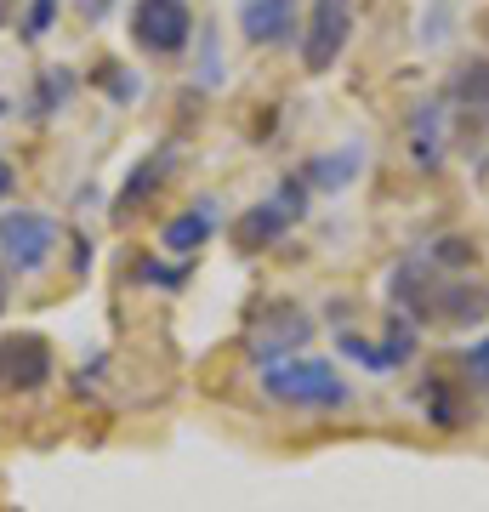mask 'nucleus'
Segmentation results:
<instances>
[{
	"label": "nucleus",
	"mask_w": 489,
	"mask_h": 512,
	"mask_svg": "<svg viewBox=\"0 0 489 512\" xmlns=\"http://www.w3.org/2000/svg\"><path fill=\"white\" fill-rule=\"evenodd\" d=\"M262 376V393L285 410H302V416H330V410H347L353 404V382L330 359H308V353H290L279 365L256 370Z\"/></svg>",
	"instance_id": "obj_1"
},
{
	"label": "nucleus",
	"mask_w": 489,
	"mask_h": 512,
	"mask_svg": "<svg viewBox=\"0 0 489 512\" xmlns=\"http://www.w3.org/2000/svg\"><path fill=\"white\" fill-rule=\"evenodd\" d=\"M313 342V313H302L296 302L285 296H268V302H256L251 308V336H245V353H251L256 370L279 365L290 353H302Z\"/></svg>",
	"instance_id": "obj_2"
},
{
	"label": "nucleus",
	"mask_w": 489,
	"mask_h": 512,
	"mask_svg": "<svg viewBox=\"0 0 489 512\" xmlns=\"http://www.w3.org/2000/svg\"><path fill=\"white\" fill-rule=\"evenodd\" d=\"M194 6L188 0H137L131 6V46L148 57H177L194 40Z\"/></svg>",
	"instance_id": "obj_3"
},
{
	"label": "nucleus",
	"mask_w": 489,
	"mask_h": 512,
	"mask_svg": "<svg viewBox=\"0 0 489 512\" xmlns=\"http://www.w3.org/2000/svg\"><path fill=\"white\" fill-rule=\"evenodd\" d=\"M416 342H421V325H416V319H404L399 308H387V336H381V342L353 336V330L336 336L342 359H353V365L370 370V376H393V370H404L410 359H416Z\"/></svg>",
	"instance_id": "obj_4"
},
{
	"label": "nucleus",
	"mask_w": 489,
	"mask_h": 512,
	"mask_svg": "<svg viewBox=\"0 0 489 512\" xmlns=\"http://www.w3.org/2000/svg\"><path fill=\"white\" fill-rule=\"evenodd\" d=\"M57 251V222L46 211H0V262L12 274H40Z\"/></svg>",
	"instance_id": "obj_5"
},
{
	"label": "nucleus",
	"mask_w": 489,
	"mask_h": 512,
	"mask_svg": "<svg viewBox=\"0 0 489 512\" xmlns=\"http://www.w3.org/2000/svg\"><path fill=\"white\" fill-rule=\"evenodd\" d=\"M347 40H353V0H313L308 6V23H302V69L308 74H330L336 69V57L347 52Z\"/></svg>",
	"instance_id": "obj_6"
},
{
	"label": "nucleus",
	"mask_w": 489,
	"mask_h": 512,
	"mask_svg": "<svg viewBox=\"0 0 489 512\" xmlns=\"http://www.w3.org/2000/svg\"><path fill=\"white\" fill-rule=\"evenodd\" d=\"M52 382L46 336H0V393H40Z\"/></svg>",
	"instance_id": "obj_7"
},
{
	"label": "nucleus",
	"mask_w": 489,
	"mask_h": 512,
	"mask_svg": "<svg viewBox=\"0 0 489 512\" xmlns=\"http://www.w3.org/2000/svg\"><path fill=\"white\" fill-rule=\"evenodd\" d=\"M239 35L245 46H290L302 35V0H239Z\"/></svg>",
	"instance_id": "obj_8"
},
{
	"label": "nucleus",
	"mask_w": 489,
	"mask_h": 512,
	"mask_svg": "<svg viewBox=\"0 0 489 512\" xmlns=\"http://www.w3.org/2000/svg\"><path fill=\"white\" fill-rule=\"evenodd\" d=\"M211 239H217V200H211V194L194 200L188 211H177V217L160 228V245L171 256H182V262H188V256H200Z\"/></svg>",
	"instance_id": "obj_9"
},
{
	"label": "nucleus",
	"mask_w": 489,
	"mask_h": 512,
	"mask_svg": "<svg viewBox=\"0 0 489 512\" xmlns=\"http://www.w3.org/2000/svg\"><path fill=\"white\" fill-rule=\"evenodd\" d=\"M171 160H177V143H160L154 154H143V160H137V171L126 177V188L114 194V222H131L137 211H143L148 194H160L165 177H171Z\"/></svg>",
	"instance_id": "obj_10"
},
{
	"label": "nucleus",
	"mask_w": 489,
	"mask_h": 512,
	"mask_svg": "<svg viewBox=\"0 0 489 512\" xmlns=\"http://www.w3.org/2000/svg\"><path fill=\"white\" fill-rule=\"evenodd\" d=\"M359 171H364V143H347L336 154H313L302 165V183L319 188V194H347V188L359 183Z\"/></svg>",
	"instance_id": "obj_11"
},
{
	"label": "nucleus",
	"mask_w": 489,
	"mask_h": 512,
	"mask_svg": "<svg viewBox=\"0 0 489 512\" xmlns=\"http://www.w3.org/2000/svg\"><path fill=\"white\" fill-rule=\"evenodd\" d=\"M444 148H450V137H444V103H421L410 114V165L416 171H438Z\"/></svg>",
	"instance_id": "obj_12"
},
{
	"label": "nucleus",
	"mask_w": 489,
	"mask_h": 512,
	"mask_svg": "<svg viewBox=\"0 0 489 512\" xmlns=\"http://www.w3.org/2000/svg\"><path fill=\"white\" fill-rule=\"evenodd\" d=\"M285 234H290V217H285V211H279L273 200L251 205V211H245V217L234 222V245H239L245 256H256V251H273V245H279Z\"/></svg>",
	"instance_id": "obj_13"
},
{
	"label": "nucleus",
	"mask_w": 489,
	"mask_h": 512,
	"mask_svg": "<svg viewBox=\"0 0 489 512\" xmlns=\"http://www.w3.org/2000/svg\"><path fill=\"white\" fill-rule=\"evenodd\" d=\"M484 313H489V302L478 285H467V279H438V302H433L438 325H478Z\"/></svg>",
	"instance_id": "obj_14"
},
{
	"label": "nucleus",
	"mask_w": 489,
	"mask_h": 512,
	"mask_svg": "<svg viewBox=\"0 0 489 512\" xmlns=\"http://www.w3.org/2000/svg\"><path fill=\"white\" fill-rule=\"evenodd\" d=\"M74 86H80V80H74V69H40L35 74V92H29V120H35V126H46V120H52L57 109H69V97H74Z\"/></svg>",
	"instance_id": "obj_15"
},
{
	"label": "nucleus",
	"mask_w": 489,
	"mask_h": 512,
	"mask_svg": "<svg viewBox=\"0 0 489 512\" xmlns=\"http://www.w3.org/2000/svg\"><path fill=\"white\" fill-rule=\"evenodd\" d=\"M450 103H461L467 114H489V57H461L450 69Z\"/></svg>",
	"instance_id": "obj_16"
},
{
	"label": "nucleus",
	"mask_w": 489,
	"mask_h": 512,
	"mask_svg": "<svg viewBox=\"0 0 489 512\" xmlns=\"http://www.w3.org/2000/svg\"><path fill=\"white\" fill-rule=\"evenodd\" d=\"M421 410H427L433 427H461V421H467V410H461V399H455V387L444 382V376H427V382H421Z\"/></svg>",
	"instance_id": "obj_17"
},
{
	"label": "nucleus",
	"mask_w": 489,
	"mask_h": 512,
	"mask_svg": "<svg viewBox=\"0 0 489 512\" xmlns=\"http://www.w3.org/2000/svg\"><path fill=\"white\" fill-rule=\"evenodd\" d=\"M91 86H97V92H103V97H114L120 109H126V103H137V97H143V80H137V74H131L126 63H114V57H103V63L91 69Z\"/></svg>",
	"instance_id": "obj_18"
},
{
	"label": "nucleus",
	"mask_w": 489,
	"mask_h": 512,
	"mask_svg": "<svg viewBox=\"0 0 489 512\" xmlns=\"http://www.w3.org/2000/svg\"><path fill=\"white\" fill-rule=\"evenodd\" d=\"M57 12H63V0H29V6H23V18H18V40H23V46H40V40L52 35Z\"/></svg>",
	"instance_id": "obj_19"
},
{
	"label": "nucleus",
	"mask_w": 489,
	"mask_h": 512,
	"mask_svg": "<svg viewBox=\"0 0 489 512\" xmlns=\"http://www.w3.org/2000/svg\"><path fill=\"white\" fill-rule=\"evenodd\" d=\"M427 262H433V268H450V274H467L472 262H478V245H472V239H433V245H427Z\"/></svg>",
	"instance_id": "obj_20"
},
{
	"label": "nucleus",
	"mask_w": 489,
	"mask_h": 512,
	"mask_svg": "<svg viewBox=\"0 0 489 512\" xmlns=\"http://www.w3.org/2000/svg\"><path fill=\"white\" fill-rule=\"evenodd\" d=\"M308 194H313V188L302 183V171H296V177H285V183L273 188V205H279V211L290 217V228H296V222L308 217Z\"/></svg>",
	"instance_id": "obj_21"
},
{
	"label": "nucleus",
	"mask_w": 489,
	"mask_h": 512,
	"mask_svg": "<svg viewBox=\"0 0 489 512\" xmlns=\"http://www.w3.org/2000/svg\"><path fill=\"white\" fill-rule=\"evenodd\" d=\"M137 279L154 285V291H177L182 279H188V268H171V262H160V256H143V262H137Z\"/></svg>",
	"instance_id": "obj_22"
},
{
	"label": "nucleus",
	"mask_w": 489,
	"mask_h": 512,
	"mask_svg": "<svg viewBox=\"0 0 489 512\" xmlns=\"http://www.w3.org/2000/svg\"><path fill=\"white\" fill-rule=\"evenodd\" d=\"M421 46H444V35H450V0H433V12H421Z\"/></svg>",
	"instance_id": "obj_23"
},
{
	"label": "nucleus",
	"mask_w": 489,
	"mask_h": 512,
	"mask_svg": "<svg viewBox=\"0 0 489 512\" xmlns=\"http://www.w3.org/2000/svg\"><path fill=\"white\" fill-rule=\"evenodd\" d=\"M200 74H205V86H222V46L211 29H200Z\"/></svg>",
	"instance_id": "obj_24"
},
{
	"label": "nucleus",
	"mask_w": 489,
	"mask_h": 512,
	"mask_svg": "<svg viewBox=\"0 0 489 512\" xmlns=\"http://www.w3.org/2000/svg\"><path fill=\"white\" fill-rule=\"evenodd\" d=\"M461 365H467L472 382H489V336H478L467 353H461Z\"/></svg>",
	"instance_id": "obj_25"
},
{
	"label": "nucleus",
	"mask_w": 489,
	"mask_h": 512,
	"mask_svg": "<svg viewBox=\"0 0 489 512\" xmlns=\"http://www.w3.org/2000/svg\"><path fill=\"white\" fill-rule=\"evenodd\" d=\"M114 6H120V0H74V12H80V18H86V23H91V29H97V23L109 18Z\"/></svg>",
	"instance_id": "obj_26"
},
{
	"label": "nucleus",
	"mask_w": 489,
	"mask_h": 512,
	"mask_svg": "<svg viewBox=\"0 0 489 512\" xmlns=\"http://www.w3.org/2000/svg\"><path fill=\"white\" fill-rule=\"evenodd\" d=\"M12 188H18V171H12V165L0 160V200H6V194H12Z\"/></svg>",
	"instance_id": "obj_27"
},
{
	"label": "nucleus",
	"mask_w": 489,
	"mask_h": 512,
	"mask_svg": "<svg viewBox=\"0 0 489 512\" xmlns=\"http://www.w3.org/2000/svg\"><path fill=\"white\" fill-rule=\"evenodd\" d=\"M12 308V279H6V262H0V313Z\"/></svg>",
	"instance_id": "obj_28"
},
{
	"label": "nucleus",
	"mask_w": 489,
	"mask_h": 512,
	"mask_svg": "<svg viewBox=\"0 0 489 512\" xmlns=\"http://www.w3.org/2000/svg\"><path fill=\"white\" fill-rule=\"evenodd\" d=\"M12 12H18V0H0V29L12 23Z\"/></svg>",
	"instance_id": "obj_29"
},
{
	"label": "nucleus",
	"mask_w": 489,
	"mask_h": 512,
	"mask_svg": "<svg viewBox=\"0 0 489 512\" xmlns=\"http://www.w3.org/2000/svg\"><path fill=\"white\" fill-rule=\"evenodd\" d=\"M478 35L489 40V6H484V12H478Z\"/></svg>",
	"instance_id": "obj_30"
},
{
	"label": "nucleus",
	"mask_w": 489,
	"mask_h": 512,
	"mask_svg": "<svg viewBox=\"0 0 489 512\" xmlns=\"http://www.w3.org/2000/svg\"><path fill=\"white\" fill-rule=\"evenodd\" d=\"M6 114H12V103H6V97H0V120H6Z\"/></svg>",
	"instance_id": "obj_31"
}]
</instances>
